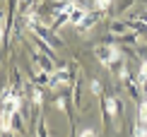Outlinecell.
I'll use <instances>...</instances> for the list:
<instances>
[{"label":"cell","mask_w":147,"mask_h":137,"mask_svg":"<svg viewBox=\"0 0 147 137\" xmlns=\"http://www.w3.org/2000/svg\"><path fill=\"white\" fill-rule=\"evenodd\" d=\"M111 5V0H96V10H106Z\"/></svg>","instance_id":"52a82bcc"},{"label":"cell","mask_w":147,"mask_h":137,"mask_svg":"<svg viewBox=\"0 0 147 137\" xmlns=\"http://www.w3.org/2000/svg\"><path fill=\"white\" fill-rule=\"evenodd\" d=\"M140 82H147V63H142V70H140Z\"/></svg>","instance_id":"ba28073f"},{"label":"cell","mask_w":147,"mask_h":137,"mask_svg":"<svg viewBox=\"0 0 147 137\" xmlns=\"http://www.w3.org/2000/svg\"><path fill=\"white\" fill-rule=\"evenodd\" d=\"M65 82H68V72L63 70V72H58L56 77H53V82H51V84H53V87H58V84H65Z\"/></svg>","instance_id":"5b68a950"},{"label":"cell","mask_w":147,"mask_h":137,"mask_svg":"<svg viewBox=\"0 0 147 137\" xmlns=\"http://www.w3.org/2000/svg\"><path fill=\"white\" fill-rule=\"evenodd\" d=\"M80 137H96V132H94V130H82Z\"/></svg>","instance_id":"9c48e42d"},{"label":"cell","mask_w":147,"mask_h":137,"mask_svg":"<svg viewBox=\"0 0 147 137\" xmlns=\"http://www.w3.org/2000/svg\"><path fill=\"white\" fill-rule=\"evenodd\" d=\"M17 111H20V96H17L12 89H7L5 96H3V132H10L12 116H15Z\"/></svg>","instance_id":"6da1fadb"},{"label":"cell","mask_w":147,"mask_h":137,"mask_svg":"<svg viewBox=\"0 0 147 137\" xmlns=\"http://www.w3.org/2000/svg\"><path fill=\"white\" fill-rule=\"evenodd\" d=\"M135 137H147V103L140 106L138 125H135Z\"/></svg>","instance_id":"277c9868"},{"label":"cell","mask_w":147,"mask_h":137,"mask_svg":"<svg viewBox=\"0 0 147 137\" xmlns=\"http://www.w3.org/2000/svg\"><path fill=\"white\" fill-rule=\"evenodd\" d=\"M106 111H109V116H116V101H113V99L106 101Z\"/></svg>","instance_id":"8992f818"},{"label":"cell","mask_w":147,"mask_h":137,"mask_svg":"<svg viewBox=\"0 0 147 137\" xmlns=\"http://www.w3.org/2000/svg\"><path fill=\"white\" fill-rule=\"evenodd\" d=\"M60 17L63 19H68L70 24H82L84 19H87V10L82 7V5H77V3H65L63 7H60Z\"/></svg>","instance_id":"7a4b0ae2"},{"label":"cell","mask_w":147,"mask_h":137,"mask_svg":"<svg viewBox=\"0 0 147 137\" xmlns=\"http://www.w3.org/2000/svg\"><path fill=\"white\" fill-rule=\"evenodd\" d=\"M92 91H94V94H99V91H101V84H99V82H92Z\"/></svg>","instance_id":"8fae6325"},{"label":"cell","mask_w":147,"mask_h":137,"mask_svg":"<svg viewBox=\"0 0 147 137\" xmlns=\"http://www.w3.org/2000/svg\"><path fill=\"white\" fill-rule=\"evenodd\" d=\"M96 58H99L104 65H113L116 60L121 58V51L116 46H101V48H96Z\"/></svg>","instance_id":"3957f363"},{"label":"cell","mask_w":147,"mask_h":137,"mask_svg":"<svg viewBox=\"0 0 147 137\" xmlns=\"http://www.w3.org/2000/svg\"><path fill=\"white\" fill-rule=\"evenodd\" d=\"M135 17H138V19H140V22H147V7H145L142 12H138V15H135Z\"/></svg>","instance_id":"30bf717a"}]
</instances>
